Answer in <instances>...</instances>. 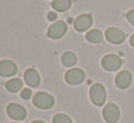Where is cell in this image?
Listing matches in <instances>:
<instances>
[{
  "instance_id": "cell-16",
  "label": "cell",
  "mask_w": 134,
  "mask_h": 123,
  "mask_svg": "<svg viewBox=\"0 0 134 123\" xmlns=\"http://www.w3.org/2000/svg\"><path fill=\"white\" fill-rule=\"evenodd\" d=\"M61 60H62V64H63L64 66H72V65H75V63H76L77 57L74 52L68 51V52L63 53Z\"/></svg>"
},
{
  "instance_id": "cell-21",
  "label": "cell",
  "mask_w": 134,
  "mask_h": 123,
  "mask_svg": "<svg viewBox=\"0 0 134 123\" xmlns=\"http://www.w3.org/2000/svg\"><path fill=\"white\" fill-rule=\"evenodd\" d=\"M131 45H132V47H134V34L132 35V36H131Z\"/></svg>"
},
{
  "instance_id": "cell-3",
  "label": "cell",
  "mask_w": 134,
  "mask_h": 123,
  "mask_svg": "<svg viewBox=\"0 0 134 123\" xmlns=\"http://www.w3.org/2000/svg\"><path fill=\"white\" fill-rule=\"evenodd\" d=\"M103 116L105 121L109 123H115L120 117V110L119 107L114 103H109L103 109Z\"/></svg>"
},
{
  "instance_id": "cell-18",
  "label": "cell",
  "mask_w": 134,
  "mask_h": 123,
  "mask_svg": "<svg viewBox=\"0 0 134 123\" xmlns=\"http://www.w3.org/2000/svg\"><path fill=\"white\" fill-rule=\"evenodd\" d=\"M32 96V91H30L29 88H25V89H22V92H21V98L24 99V100H28Z\"/></svg>"
},
{
  "instance_id": "cell-11",
  "label": "cell",
  "mask_w": 134,
  "mask_h": 123,
  "mask_svg": "<svg viewBox=\"0 0 134 123\" xmlns=\"http://www.w3.org/2000/svg\"><path fill=\"white\" fill-rule=\"evenodd\" d=\"M131 83H132V74L128 71H121L115 77V85L121 89L127 88L131 85Z\"/></svg>"
},
{
  "instance_id": "cell-9",
  "label": "cell",
  "mask_w": 134,
  "mask_h": 123,
  "mask_svg": "<svg viewBox=\"0 0 134 123\" xmlns=\"http://www.w3.org/2000/svg\"><path fill=\"white\" fill-rule=\"evenodd\" d=\"M92 24V16L90 14H82L75 19L74 27L77 32H85Z\"/></svg>"
},
{
  "instance_id": "cell-1",
  "label": "cell",
  "mask_w": 134,
  "mask_h": 123,
  "mask_svg": "<svg viewBox=\"0 0 134 123\" xmlns=\"http://www.w3.org/2000/svg\"><path fill=\"white\" fill-rule=\"evenodd\" d=\"M90 99L96 106H103L106 100V91L102 84H93L90 88Z\"/></svg>"
},
{
  "instance_id": "cell-4",
  "label": "cell",
  "mask_w": 134,
  "mask_h": 123,
  "mask_svg": "<svg viewBox=\"0 0 134 123\" xmlns=\"http://www.w3.org/2000/svg\"><path fill=\"white\" fill-rule=\"evenodd\" d=\"M122 60L119 56L117 55H106L102 59V65L105 70L107 71H117L118 69L121 66Z\"/></svg>"
},
{
  "instance_id": "cell-8",
  "label": "cell",
  "mask_w": 134,
  "mask_h": 123,
  "mask_svg": "<svg viewBox=\"0 0 134 123\" xmlns=\"http://www.w3.org/2000/svg\"><path fill=\"white\" fill-rule=\"evenodd\" d=\"M85 79V73L81 69H71L65 73V80L66 83L71 84V85H77L81 84L82 81Z\"/></svg>"
},
{
  "instance_id": "cell-22",
  "label": "cell",
  "mask_w": 134,
  "mask_h": 123,
  "mask_svg": "<svg viewBox=\"0 0 134 123\" xmlns=\"http://www.w3.org/2000/svg\"><path fill=\"white\" fill-rule=\"evenodd\" d=\"M32 123H46V122H43V121H34V122H32Z\"/></svg>"
},
{
  "instance_id": "cell-5",
  "label": "cell",
  "mask_w": 134,
  "mask_h": 123,
  "mask_svg": "<svg viewBox=\"0 0 134 123\" xmlns=\"http://www.w3.org/2000/svg\"><path fill=\"white\" fill-rule=\"evenodd\" d=\"M105 37L107 38L110 43H113V44H119L125 41L126 38V34L122 32V30L118 29V28H109L105 32Z\"/></svg>"
},
{
  "instance_id": "cell-19",
  "label": "cell",
  "mask_w": 134,
  "mask_h": 123,
  "mask_svg": "<svg viewBox=\"0 0 134 123\" xmlns=\"http://www.w3.org/2000/svg\"><path fill=\"white\" fill-rule=\"evenodd\" d=\"M126 17H127L128 22L134 27V9H131V11L126 13Z\"/></svg>"
},
{
  "instance_id": "cell-13",
  "label": "cell",
  "mask_w": 134,
  "mask_h": 123,
  "mask_svg": "<svg viewBox=\"0 0 134 123\" xmlns=\"http://www.w3.org/2000/svg\"><path fill=\"white\" fill-rule=\"evenodd\" d=\"M54 9L58 12H65L66 9L70 8L71 6V0H54L51 4Z\"/></svg>"
},
{
  "instance_id": "cell-2",
  "label": "cell",
  "mask_w": 134,
  "mask_h": 123,
  "mask_svg": "<svg viewBox=\"0 0 134 123\" xmlns=\"http://www.w3.org/2000/svg\"><path fill=\"white\" fill-rule=\"evenodd\" d=\"M33 103L37 107V108L41 109H49L54 106L55 103V100L54 98L48 93H44V92H38L34 95V99H33Z\"/></svg>"
},
{
  "instance_id": "cell-14",
  "label": "cell",
  "mask_w": 134,
  "mask_h": 123,
  "mask_svg": "<svg viewBox=\"0 0 134 123\" xmlns=\"http://www.w3.org/2000/svg\"><path fill=\"white\" fill-rule=\"evenodd\" d=\"M103 33L98 29H92L86 34V40L91 43H100L103 42Z\"/></svg>"
},
{
  "instance_id": "cell-7",
  "label": "cell",
  "mask_w": 134,
  "mask_h": 123,
  "mask_svg": "<svg viewBox=\"0 0 134 123\" xmlns=\"http://www.w3.org/2000/svg\"><path fill=\"white\" fill-rule=\"evenodd\" d=\"M7 114L9 115V117L13 120H16V121H20V120H24L27 115V112L21 104L18 103H9L7 106Z\"/></svg>"
},
{
  "instance_id": "cell-6",
  "label": "cell",
  "mask_w": 134,
  "mask_h": 123,
  "mask_svg": "<svg viewBox=\"0 0 134 123\" xmlns=\"http://www.w3.org/2000/svg\"><path fill=\"white\" fill-rule=\"evenodd\" d=\"M66 33V23L63 21H56L54 22L50 27L48 28V36L54 40L62 37Z\"/></svg>"
},
{
  "instance_id": "cell-17",
  "label": "cell",
  "mask_w": 134,
  "mask_h": 123,
  "mask_svg": "<svg viewBox=\"0 0 134 123\" xmlns=\"http://www.w3.org/2000/svg\"><path fill=\"white\" fill-rule=\"evenodd\" d=\"M53 123H72V121H71V119L68 116V115L57 114L54 116Z\"/></svg>"
},
{
  "instance_id": "cell-12",
  "label": "cell",
  "mask_w": 134,
  "mask_h": 123,
  "mask_svg": "<svg viewBox=\"0 0 134 123\" xmlns=\"http://www.w3.org/2000/svg\"><path fill=\"white\" fill-rule=\"evenodd\" d=\"M24 78L26 84L30 87H36L40 84V76H38L37 71L34 69H28L24 73Z\"/></svg>"
},
{
  "instance_id": "cell-10",
  "label": "cell",
  "mask_w": 134,
  "mask_h": 123,
  "mask_svg": "<svg viewBox=\"0 0 134 123\" xmlns=\"http://www.w3.org/2000/svg\"><path fill=\"white\" fill-rule=\"evenodd\" d=\"M18 72V66L14 62L9 59H5L0 62V76L2 77H12Z\"/></svg>"
},
{
  "instance_id": "cell-23",
  "label": "cell",
  "mask_w": 134,
  "mask_h": 123,
  "mask_svg": "<svg viewBox=\"0 0 134 123\" xmlns=\"http://www.w3.org/2000/svg\"><path fill=\"white\" fill-rule=\"evenodd\" d=\"M14 123H16V122H14Z\"/></svg>"
},
{
  "instance_id": "cell-20",
  "label": "cell",
  "mask_w": 134,
  "mask_h": 123,
  "mask_svg": "<svg viewBox=\"0 0 134 123\" xmlns=\"http://www.w3.org/2000/svg\"><path fill=\"white\" fill-rule=\"evenodd\" d=\"M47 16H48V20H50V21H54V20H56L57 15H56V13H54V12H49Z\"/></svg>"
},
{
  "instance_id": "cell-15",
  "label": "cell",
  "mask_w": 134,
  "mask_h": 123,
  "mask_svg": "<svg viewBox=\"0 0 134 123\" xmlns=\"http://www.w3.org/2000/svg\"><path fill=\"white\" fill-rule=\"evenodd\" d=\"M22 87V81L21 79L19 78H14V79H11L9 81L6 83V88L8 89L9 92L12 93H16L18 91H20Z\"/></svg>"
}]
</instances>
